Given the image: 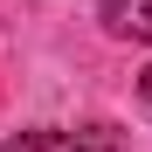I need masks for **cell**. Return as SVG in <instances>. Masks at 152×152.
Masks as SVG:
<instances>
[{
    "label": "cell",
    "mask_w": 152,
    "mask_h": 152,
    "mask_svg": "<svg viewBox=\"0 0 152 152\" xmlns=\"http://www.w3.org/2000/svg\"><path fill=\"white\" fill-rule=\"evenodd\" d=\"M104 28L132 35V42H152V0H104Z\"/></svg>",
    "instance_id": "1"
},
{
    "label": "cell",
    "mask_w": 152,
    "mask_h": 152,
    "mask_svg": "<svg viewBox=\"0 0 152 152\" xmlns=\"http://www.w3.org/2000/svg\"><path fill=\"white\" fill-rule=\"evenodd\" d=\"M0 152H83V145H76L69 132H14Z\"/></svg>",
    "instance_id": "2"
},
{
    "label": "cell",
    "mask_w": 152,
    "mask_h": 152,
    "mask_svg": "<svg viewBox=\"0 0 152 152\" xmlns=\"http://www.w3.org/2000/svg\"><path fill=\"white\" fill-rule=\"evenodd\" d=\"M138 97H145V104H152V62L138 69Z\"/></svg>",
    "instance_id": "3"
}]
</instances>
